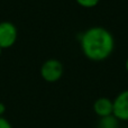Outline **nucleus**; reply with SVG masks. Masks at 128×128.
<instances>
[{
	"label": "nucleus",
	"mask_w": 128,
	"mask_h": 128,
	"mask_svg": "<svg viewBox=\"0 0 128 128\" xmlns=\"http://www.w3.org/2000/svg\"><path fill=\"white\" fill-rule=\"evenodd\" d=\"M81 52L89 61L104 62L115 50V38L110 30L102 26H92L79 36Z\"/></svg>",
	"instance_id": "1"
},
{
	"label": "nucleus",
	"mask_w": 128,
	"mask_h": 128,
	"mask_svg": "<svg viewBox=\"0 0 128 128\" xmlns=\"http://www.w3.org/2000/svg\"><path fill=\"white\" fill-rule=\"evenodd\" d=\"M64 66L61 61L56 58H48L42 64L40 68V74L45 82L55 83L60 81L63 76Z\"/></svg>",
	"instance_id": "2"
},
{
	"label": "nucleus",
	"mask_w": 128,
	"mask_h": 128,
	"mask_svg": "<svg viewBox=\"0 0 128 128\" xmlns=\"http://www.w3.org/2000/svg\"><path fill=\"white\" fill-rule=\"evenodd\" d=\"M18 38V29L14 22H0V47L2 50L10 48L16 44Z\"/></svg>",
	"instance_id": "3"
},
{
	"label": "nucleus",
	"mask_w": 128,
	"mask_h": 128,
	"mask_svg": "<svg viewBox=\"0 0 128 128\" xmlns=\"http://www.w3.org/2000/svg\"><path fill=\"white\" fill-rule=\"evenodd\" d=\"M112 116L120 122H128V89L120 91L112 99Z\"/></svg>",
	"instance_id": "4"
},
{
	"label": "nucleus",
	"mask_w": 128,
	"mask_h": 128,
	"mask_svg": "<svg viewBox=\"0 0 128 128\" xmlns=\"http://www.w3.org/2000/svg\"><path fill=\"white\" fill-rule=\"evenodd\" d=\"M93 111L99 118L112 115V100L108 97H100L93 102Z\"/></svg>",
	"instance_id": "5"
},
{
	"label": "nucleus",
	"mask_w": 128,
	"mask_h": 128,
	"mask_svg": "<svg viewBox=\"0 0 128 128\" xmlns=\"http://www.w3.org/2000/svg\"><path fill=\"white\" fill-rule=\"evenodd\" d=\"M120 122L115 116H108V117L99 118L96 128H119Z\"/></svg>",
	"instance_id": "6"
},
{
	"label": "nucleus",
	"mask_w": 128,
	"mask_h": 128,
	"mask_svg": "<svg viewBox=\"0 0 128 128\" xmlns=\"http://www.w3.org/2000/svg\"><path fill=\"white\" fill-rule=\"evenodd\" d=\"M78 4L82 8H94L96 6H98V4L100 2V0H75Z\"/></svg>",
	"instance_id": "7"
},
{
	"label": "nucleus",
	"mask_w": 128,
	"mask_h": 128,
	"mask_svg": "<svg viewBox=\"0 0 128 128\" xmlns=\"http://www.w3.org/2000/svg\"><path fill=\"white\" fill-rule=\"evenodd\" d=\"M0 128H14V127L7 118L1 116V117H0Z\"/></svg>",
	"instance_id": "8"
},
{
	"label": "nucleus",
	"mask_w": 128,
	"mask_h": 128,
	"mask_svg": "<svg viewBox=\"0 0 128 128\" xmlns=\"http://www.w3.org/2000/svg\"><path fill=\"white\" fill-rule=\"evenodd\" d=\"M4 112H6V106H4V104L0 102V117H1V116H4Z\"/></svg>",
	"instance_id": "9"
},
{
	"label": "nucleus",
	"mask_w": 128,
	"mask_h": 128,
	"mask_svg": "<svg viewBox=\"0 0 128 128\" xmlns=\"http://www.w3.org/2000/svg\"><path fill=\"white\" fill-rule=\"evenodd\" d=\"M125 70H126V72L128 73V58H126V61H125Z\"/></svg>",
	"instance_id": "10"
},
{
	"label": "nucleus",
	"mask_w": 128,
	"mask_h": 128,
	"mask_svg": "<svg viewBox=\"0 0 128 128\" xmlns=\"http://www.w3.org/2000/svg\"><path fill=\"white\" fill-rule=\"evenodd\" d=\"M1 53H2V48L0 47V56H1Z\"/></svg>",
	"instance_id": "11"
}]
</instances>
